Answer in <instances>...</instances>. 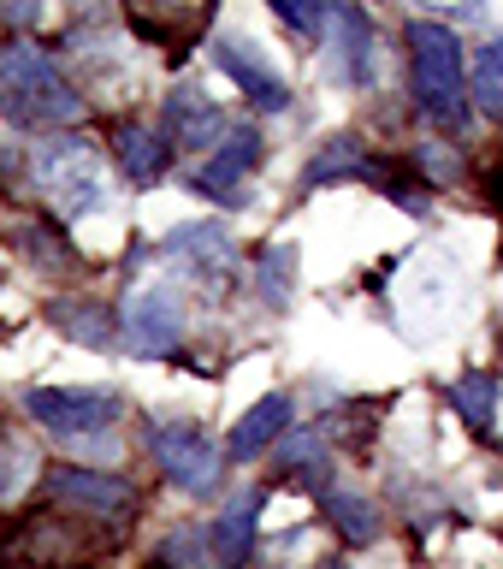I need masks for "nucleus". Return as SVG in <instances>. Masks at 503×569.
<instances>
[{
  "label": "nucleus",
  "instance_id": "f257e3e1",
  "mask_svg": "<svg viewBox=\"0 0 503 569\" xmlns=\"http://www.w3.org/2000/svg\"><path fill=\"white\" fill-rule=\"evenodd\" d=\"M403 83H409V113L433 137H469L474 131V101H469V42L451 18L415 12L403 18Z\"/></svg>",
  "mask_w": 503,
  "mask_h": 569
},
{
  "label": "nucleus",
  "instance_id": "f03ea898",
  "mask_svg": "<svg viewBox=\"0 0 503 569\" xmlns=\"http://www.w3.org/2000/svg\"><path fill=\"white\" fill-rule=\"evenodd\" d=\"M89 119L83 89L66 78V66L36 42V36H7L0 42V124L18 137L78 131Z\"/></svg>",
  "mask_w": 503,
  "mask_h": 569
},
{
  "label": "nucleus",
  "instance_id": "7ed1b4c3",
  "mask_svg": "<svg viewBox=\"0 0 503 569\" xmlns=\"http://www.w3.org/2000/svg\"><path fill=\"white\" fill-rule=\"evenodd\" d=\"M142 457L154 462V475L167 480L178 498H208L225 492V475H231V457H225V439H213L202 421L190 416H142Z\"/></svg>",
  "mask_w": 503,
  "mask_h": 569
},
{
  "label": "nucleus",
  "instance_id": "20e7f679",
  "mask_svg": "<svg viewBox=\"0 0 503 569\" xmlns=\"http://www.w3.org/2000/svg\"><path fill=\"white\" fill-rule=\"evenodd\" d=\"M24 178L42 202L60 213L66 226L89 220L101 202H107V184H101V154L89 149V137L78 131H48V137H24Z\"/></svg>",
  "mask_w": 503,
  "mask_h": 569
},
{
  "label": "nucleus",
  "instance_id": "39448f33",
  "mask_svg": "<svg viewBox=\"0 0 503 569\" xmlns=\"http://www.w3.org/2000/svg\"><path fill=\"white\" fill-rule=\"evenodd\" d=\"M18 416L42 439L71 445L89 433H113L131 421V398L119 386H24L18 391Z\"/></svg>",
  "mask_w": 503,
  "mask_h": 569
},
{
  "label": "nucleus",
  "instance_id": "423d86ee",
  "mask_svg": "<svg viewBox=\"0 0 503 569\" xmlns=\"http://www.w3.org/2000/svg\"><path fill=\"white\" fill-rule=\"evenodd\" d=\"M190 338V302L172 279H142L119 297V350L131 362H172Z\"/></svg>",
  "mask_w": 503,
  "mask_h": 569
},
{
  "label": "nucleus",
  "instance_id": "0eeeda50",
  "mask_svg": "<svg viewBox=\"0 0 503 569\" xmlns=\"http://www.w3.org/2000/svg\"><path fill=\"white\" fill-rule=\"evenodd\" d=\"M261 160H266V131L255 119H243V124H231L202 160L178 167V184H184L190 196H202V202H213V208H225V213H243L249 202H255L249 178L261 172Z\"/></svg>",
  "mask_w": 503,
  "mask_h": 569
},
{
  "label": "nucleus",
  "instance_id": "6e6552de",
  "mask_svg": "<svg viewBox=\"0 0 503 569\" xmlns=\"http://www.w3.org/2000/svg\"><path fill=\"white\" fill-rule=\"evenodd\" d=\"M42 498L83 522H101L107 533L131 528L142 516V487L124 469H89V462H48Z\"/></svg>",
  "mask_w": 503,
  "mask_h": 569
},
{
  "label": "nucleus",
  "instance_id": "1a4fd4ad",
  "mask_svg": "<svg viewBox=\"0 0 503 569\" xmlns=\"http://www.w3.org/2000/svg\"><path fill=\"white\" fill-rule=\"evenodd\" d=\"M314 498V516H320V528L332 533L338 546H350V551H373V546H385V533H391V510H385V498H373L362 492V480H344V469H332L309 480L302 487Z\"/></svg>",
  "mask_w": 503,
  "mask_h": 569
},
{
  "label": "nucleus",
  "instance_id": "9d476101",
  "mask_svg": "<svg viewBox=\"0 0 503 569\" xmlns=\"http://www.w3.org/2000/svg\"><path fill=\"white\" fill-rule=\"evenodd\" d=\"M208 60L220 78L238 83V96L249 101V113L255 119H284L296 107V89L273 71V60H266V48H255L243 30H213L208 36Z\"/></svg>",
  "mask_w": 503,
  "mask_h": 569
},
{
  "label": "nucleus",
  "instance_id": "9b49d317",
  "mask_svg": "<svg viewBox=\"0 0 503 569\" xmlns=\"http://www.w3.org/2000/svg\"><path fill=\"white\" fill-rule=\"evenodd\" d=\"M119 7H124V24L178 66L195 42L213 36V7L220 0H119Z\"/></svg>",
  "mask_w": 503,
  "mask_h": 569
},
{
  "label": "nucleus",
  "instance_id": "f8f14e48",
  "mask_svg": "<svg viewBox=\"0 0 503 569\" xmlns=\"http://www.w3.org/2000/svg\"><path fill=\"white\" fill-rule=\"evenodd\" d=\"M160 131H167V142L178 149V160L184 154H195L202 160L213 142H220L225 131H231V119H225V107H220V96H208L195 78H178V83H167V96H160Z\"/></svg>",
  "mask_w": 503,
  "mask_h": 569
},
{
  "label": "nucleus",
  "instance_id": "ddd939ff",
  "mask_svg": "<svg viewBox=\"0 0 503 569\" xmlns=\"http://www.w3.org/2000/svg\"><path fill=\"white\" fill-rule=\"evenodd\" d=\"M107 154H113L119 178L131 184L137 196L160 190L167 178H178V149L167 142L154 119H119L113 131H107Z\"/></svg>",
  "mask_w": 503,
  "mask_h": 569
},
{
  "label": "nucleus",
  "instance_id": "4468645a",
  "mask_svg": "<svg viewBox=\"0 0 503 569\" xmlns=\"http://www.w3.org/2000/svg\"><path fill=\"white\" fill-rule=\"evenodd\" d=\"M326 42L338 48V78L373 96L380 89V24L362 0H332L326 7Z\"/></svg>",
  "mask_w": 503,
  "mask_h": 569
},
{
  "label": "nucleus",
  "instance_id": "2eb2a0df",
  "mask_svg": "<svg viewBox=\"0 0 503 569\" xmlns=\"http://www.w3.org/2000/svg\"><path fill=\"white\" fill-rule=\"evenodd\" d=\"M273 487H238L220 498V510L208 516V546H213V569H249L261 558V510Z\"/></svg>",
  "mask_w": 503,
  "mask_h": 569
},
{
  "label": "nucleus",
  "instance_id": "dca6fc26",
  "mask_svg": "<svg viewBox=\"0 0 503 569\" xmlns=\"http://www.w3.org/2000/svg\"><path fill=\"white\" fill-rule=\"evenodd\" d=\"M291 427H296V391H284V386L261 391V398L225 427V457L231 462H266L273 445L291 433Z\"/></svg>",
  "mask_w": 503,
  "mask_h": 569
},
{
  "label": "nucleus",
  "instance_id": "f3484780",
  "mask_svg": "<svg viewBox=\"0 0 503 569\" xmlns=\"http://www.w3.org/2000/svg\"><path fill=\"white\" fill-rule=\"evenodd\" d=\"M444 409L456 416V427L469 433L474 445H492L497 439V416H503V373L497 368H456L451 380L439 386Z\"/></svg>",
  "mask_w": 503,
  "mask_h": 569
},
{
  "label": "nucleus",
  "instance_id": "a211bd4d",
  "mask_svg": "<svg viewBox=\"0 0 503 569\" xmlns=\"http://www.w3.org/2000/svg\"><path fill=\"white\" fill-rule=\"evenodd\" d=\"M154 256L160 261H178L195 279H220V273L238 267V243H231V231L220 220H184V226H172L167 238H160Z\"/></svg>",
  "mask_w": 503,
  "mask_h": 569
},
{
  "label": "nucleus",
  "instance_id": "6ab92c4d",
  "mask_svg": "<svg viewBox=\"0 0 503 569\" xmlns=\"http://www.w3.org/2000/svg\"><path fill=\"white\" fill-rule=\"evenodd\" d=\"M48 327L60 332L66 345L113 356L119 350V302H101V297H89V291H60V297L48 302Z\"/></svg>",
  "mask_w": 503,
  "mask_h": 569
},
{
  "label": "nucleus",
  "instance_id": "aec40b11",
  "mask_svg": "<svg viewBox=\"0 0 503 569\" xmlns=\"http://www.w3.org/2000/svg\"><path fill=\"white\" fill-rule=\"evenodd\" d=\"M48 480V457H42V433L18 421H0V510H18L30 492H42Z\"/></svg>",
  "mask_w": 503,
  "mask_h": 569
},
{
  "label": "nucleus",
  "instance_id": "412c9836",
  "mask_svg": "<svg viewBox=\"0 0 503 569\" xmlns=\"http://www.w3.org/2000/svg\"><path fill=\"white\" fill-rule=\"evenodd\" d=\"M249 284H255V302L266 315H284L296 302V284H302V249L291 238H266L249 256Z\"/></svg>",
  "mask_w": 503,
  "mask_h": 569
},
{
  "label": "nucleus",
  "instance_id": "4be33fe9",
  "mask_svg": "<svg viewBox=\"0 0 503 569\" xmlns=\"http://www.w3.org/2000/svg\"><path fill=\"white\" fill-rule=\"evenodd\" d=\"M469 101L474 119L503 124V30H486L469 48Z\"/></svg>",
  "mask_w": 503,
  "mask_h": 569
},
{
  "label": "nucleus",
  "instance_id": "5701e85b",
  "mask_svg": "<svg viewBox=\"0 0 503 569\" xmlns=\"http://www.w3.org/2000/svg\"><path fill=\"white\" fill-rule=\"evenodd\" d=\"M403 160H409V172H415L426 190L469 184V154H462L456 137H421V142H409V149H403Z\"/></svg>",
  "mask_w": 503,
  "mask_h": 569
},
{
  "label": "nucleus",
  "instance_id": "b1692460",
  "mask_svg": "<svg viewBox=\"0 0 503 569\" xmlns=\"http://www.w3.org/2000/svg\"><path fill=\"white\" fill-rule=\"evenodd\" d=\"M154 569H213V546H208V516L202 522H172L154 540Z\"/></svg>",
  "mask_w": 503,
  "mask_h": 569
},
{
  "label": "nucleus",
  "instance_id": "393cba45",
  "mask_svg": "<svg viewBox=\"0 0 503 569\" xmlns=\"http://www.w3.org/2000/svg\"><path fill=\"white\" fill-rule=\"evenodd\" d=\"M326 7H332V0H266V12H273L279 24L291 30L296 42H309V48L326 42Z\"/></svg>",
  "mask_w": 503,
  "mask_h": 569
},
{
  "label": "nucleus",
  "instance_id": "a878e982",
  "mask_svg": "<svg viewBox=\"0 0 503 569\" xmlns=\"http://www.w3.org/2000/svg\"><path fill=\"white\" fill-rule=\"evenodd\" d=\"M48 0H0V24H7L12 36H30L36 24H42Z\"/></svg>",
  "mask_w": 503,
  "mask_h": 569
},
{
  "label": "nucleus",
  "instance_id": "bb28decb",
  "mask_svg": "<svg viewBox=\"0 0 503 569\" xmlns=\"http://www.w3.org/2000/svg\"><path fill=\"white\" fill-rule=\"evenodd\" d=\"M497 345H503V332H497Z\"/></svg>",
  "mask_w": 503,
  "mask_h": 569
}]
</instances>
